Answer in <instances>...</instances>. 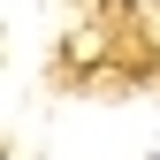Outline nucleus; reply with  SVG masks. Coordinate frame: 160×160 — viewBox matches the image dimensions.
<instances>
[]
</instances>
